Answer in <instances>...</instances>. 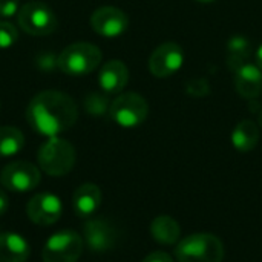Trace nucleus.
<instances>
[{
	"label": "nucleus",
	"instance_id": "f257e3e1",
	"mask_svg": "<svg viewBox=\"0 0 262 262\" xmlns=\"http://www.w3.org/2000/svg\"><path fill=\"white\" fill-rule=\"evenodd\" d=\"M78 118L75 101L60 91L37 94L26 107V120L32 130L52 138L71 129Z\"/></svg>",
	"mask_w": 262,
	"mask_h": 262
},
{
	"label": "nucleus",
	"instance_id": "f03ea898",
	"mask_svg": "<svg viewBox=\"0 0 262 262\" xmlns=\"http://www.w3.org/2000/svg\"><path fill=\"white\" fill-rule=\"evenodd\" d=\"M223 241L210 233H195L180 239L175 247V258L178 262H223Z\"/></svg>",
	"mask_w": 262,
	"mask_h": 262
},
{
	"label": "nucleus",
	"instance_id": "7ed1b4c3",
	"mask_svg": "<svg viewBox=\"0 0 262 262\" xmlns=\"http://www.w3.org/2000/svg\"><path fill=\"white\" fill-rule=\"evenodd\" d=\"M103 54L98 46L88 41H77L66 46L57 60L60 71L71 77H83L94 72L101 63Z\"/></svg>",
	"mask_w": 262,
	"mask_h": 262
},
{
	"label": "nucleus",
	"instance_id": "20e7f679",
	"mask_svg": "<svg viewBox=\"0 0 262 262\" xmlns=\"http://www.w3.org/2000/svg\"><path fill=\"white\" fill-rule=\"evenodd\" d=\"M37 163L51 177L68 175L75 164V149L68 140L58 137L48 138L37 152Z\"/></svg>",
	"mask_w": 262,
	"mask_h": 262
},
{
	"label": "nucleus",
	"instance_id": "39448f33",
	"mask_svg": "<svg viewBox=\"0 0 262 262\" xmlns=\"http://www.w3.org/2000/svg\"><path fill=\"white\" fill-rule=\"evenodd\" d=\"M17 23L23 32L32 37H45L52 34L58 26V18L52 8L38 0H31L25 3L18 14Z\"/></svg>",
	"mask_w": 262,
	"mask_h": 262
},
{
	"label": "nucleus",
	"instance_id": "423d86ee",
	"mask_svg": "<svg viewBox=\"0 0 262 262\" xmlns=\"http://www.w3.org/2000/svg\"><path fill=\"white\" fill-rule=\"evenodd\" d=\"M83 238L74 230L54 233L43 246V262H77L83 253Z\"/></svg>",
	"mask_w": 262,
	"mask_h": 262
},
{
	"label": "nucleus",
	"instance_id": "0eeeda50",
	"mask_svg": "<svg viewBox=\"0 0 262 262\" xmlns=\"http://www.w3.org/2000/svg\"><path fill=\"white\" fill-rule=\"evenodd\" d=\"M147 101L135 92L118 95L109 106L111 118L121 127H137L147 118Z\"/></svg>",
	"mask_w": 262,
	"mask_h": 262
},
{
	"label": "nucleus",
	"instance_id": "6e6552de",
	"mask_svg": "<svg viewBox=\"0 0 262 262\" xmlns=\"http://www.w3.org/2000/svg\"><path fill=\"white\" fill-rule=\"evenodd\" d=\"M41 175L35 164L29 161H12L0 172V184L11 192L25 193L34 190L40 184Z\"/></svg>",
	"mask_w": 262,
	"mask_h": 262
},
{
	"label": "nucleus",
	"instance_id": "1a4fd4ad",
	"mask_svg": "<svg viewBox=\"0 0 262 262\" xmlns=\"http://www.w3.org/2000/svg\"><path fill=\"white\" fill-rule=\"evenodd\" d=\"M61 210H63L61 200L57 195L48 192L34 195L26 204L28 218L34 224L41 227L55 224L61 216Z\"/></svg>",
	"mask_w": 262,
	"mask_h": 262
},
{
	"label": "nucleus",
	"instance_id": "9d476101",
	"mask_svg": "<svg viewBox=\"0 0 262 262\" xmlns=\"http://www.w3.org/2000/svg\"><path fill=\"white\" fill-rule=\"evenodd\" d=\"M184 61L183 48L178 43L167 41L160 45L149 58V71L158 78H166L173 75Z\"/></svg>",
	"mask_w": 262,
	"mask_h": 262
},
{
	"label": "nucleus",
	"instance_id": "9b49d317",
	"mask_svg": "<svg viewBox=\"0 0 262 262\" xmlns=\"http://www.w3.org/2000/svg\"><path fill=\"white\" fill-rule=\"evenodd\" d=\"M92 29L106 38H115L126 32L129 18L124 11L115 6H101L91 15Z\"/></svg>",
	"mask_w": 262,
	"mask_h": 262
},
{
	"label": "nucleus",
	"instance_id": "f8f14e48",
	"mask_svg": "<svg viewBox=\"0 0 262 262\" xmlns=\"http://www.w3.org/2000/svg\"><path fill=\"white\" fill-rule=\"evenodd\" d=\"M83 236L89 250L95 253H104L111 250L117 241V232L114 226L101 218L86 221L83 226Z\"/></svg>",
	"mask_w": 262,
	"mask_h": 262
},
{
	"label": "nucleus",
	"instance_id": "ddd939ff",
	"mask_svg": "<svg viewBox=\"0 0 262 262\" xmlns=\"http://www.w3.org/2000/svg\"><path fill=\"white\" fill-rule=\"evenodd\" d=\"M129 81V69L121 60H109L98 74L100 88L107 94H118Z\"/></svg>",
	"mask_w": 262,
	"mask_h": 262
},
{
	"label": "nucleus",
	"instance_id": "4468645a",
	"mask_svg": "<svg viewBox=\"0 0 262 262\" xmlns=\"http://www.w3.org/2000/svg\"><path fill=\"white\" fill-rule=\"evenodd\" d=\"M101 204V190L97 184L84 183L72 195V209L77 216L88 218L94 215Z\"/></svg>",
	"mask_w": 262,
	"mask_h": 262
},
{
	"label": "nucleus",
	"instance_id": "2eb2a0df",
	"mask_svg": "<svg viewBox=\"0 0 262 262\" xmlns=\"http://www.w3.org/2000/svg\"><path fill=\"white\" fill-rule=\"evenodd\" d=\"M235 86L241 97L256 98L262 92V71L258 64L246 63L236 69Z\"/></svg>",
	"mask_w": 262,
	"mask_h": 262
},
{
	"label": "nucleus",
	"instance_id": "dca6fc26",
	"mask_svg": "<svg viewBox=\"0 0 262 262\" xmlns=\"http://www.w3.org/2000/svg\"><path fill=\"white\" fill-rule=\"evenodd\" d=\"M31 247L21 235L0 233V262H26Z\"/></svg>",
	"mask_w": 262,
	"mask_h": 262
},
{
	"label": "nucleus",
	"instance_id": "f3484780",
	"mask_svg": "<svg viewBox=\"0 0 262 262\" xmlns=\"http://www.w3.org/2000/svg\"><path fill=\"white\" fill-rule=\"evenodd\" d=\"M150 235L152 238L164 246H173L178 244L181 229L177 220H173L169 215H160L150 223Z\"/></svg>",
	"mask_w": 262,
	"mask_h": 262
},
{
	"label": "nucleus",
	"instance_id": "a211bd4d",
	"mask_svg": "<svg viewBox=\"0 0 262 262\" xmlns=\"http://www.w3.org/2000/svg\"><path fill=\"white\" fill-rule=\"evenodd\" d=\"M259 141V129L252 120L239 121L232 132V144L239 152H250Z\"/></svg>",
	"mask_w": 262,
	"mask_h": 262
},
{
	"label": "nucleus",
	"instance_id": "6ab92c4d",
	"mask_svg": "<svg viewBox=\"0 0 262 262\" xmlns=\"http://www.w3.org/2000/svg\"><path fill=\"white\" fill-rule=\"evenodd\" d=\"M25 146V137L20 129L14 126L0 127V158L17 155Z\"/></svg>",
	"mask_w": 262,
	"mask_h": 262
},
{
	"label": "nucleus",
	"instance_id": "aec40b11",
	"mask_svg": "<svg viewBox=\"0 0 262 262\" xmlns=\"http://www.w3.org/2000/svg\"><path fill=\"white\" fill-rule=\"evenodd\" d=\"M250 41L244 35H233L227 43V58L232 68L238 69L246 64L247 57L250 55Z\"/></svg>",
	"mask_w": 262,
	"mask_h": 262
},
{
	"label": "nucleus",
	"instance_id": "412c9836",
	"mask_svg": "<svg viewBox=\"0 0 262 262\" xmlns=\"http://www.w3.org/2000/svg\"><path fill=\"white\" fill-rule=\"evenodd\" d=\"M18 40V29L9 21H0V49H8Z\"/></svg>",
	"mask_w": 262,
	"mask_h": 262
},
{
	"label": "nucleus",
	"instance_id": "4be33fe9",
	"mask_svg": "<svg viewBox=\"0 0 262 262\" xmlns=\"http://www.w3.org/2000/svg\"><path fill=\"white\" fill-rule=\"evenodd\" d=\"M86 109L92 115H101L107 111V100L100 94H92L86 100Z\"/></svg>",
	"mask_w": 262,
	"mask_h": 262
},
{
	"label": "nucleus",
	"instance_id": "5701e85b",
	"mask_svg": "<svg viewBox=\"0 0 262 262\" xmlns=\"http://www.w3.org/2000/svg\"><path fill=\"white\" fill-rule=\"evenodd\" d=\"M209 83L206 78H193L187 83V92L193 97H204L209 94Z\"/></svg>",
	"mask_w": 262,
	"mask_h": 262
},
{
	"label": "nucleus",
	"instance_id": "b1692460",
	"mask_svg": "<svg viewBox=\"0 0 262 262\" xmlns=\"http://www.w3.org/2000/svg\"><path fill=\"white\" fill-rule=\"evenodd\" d=\"M20 0H0V17H12L20 11Z\"/></svg>",
	"mask_w": 262,
	"mask_h": 262
},
{
	"label": "nucleus",
	"instance_id": "393cba45",
	"mask_svg": "<svg viewBox=\"0 0 262 262\" xmlns=\"http://www.w3.org/2000/svg\"><path fill=\"white\" fill-rule=\"evenodd\" d=\"M141 262H173V259L170 255H167L164 252H152Z\"/></svg>",
	"mask_w": 262,
	"mask_h": 262
},
{
	"label": "nucleus",
	"instance_id": "a878e982",
	"mask_svg": "<svg viewBox=\"0 0 262 262\" xmlns=\"http://www.w3.org/2000/svg\"><path fill=\"white\" fill-rule=\"evenodd\" d=\"M9 209V200H8V195L0 190V216H3Z\"/></svg>",
	"mask_w": 262,
	"mask_h": 262
},
{
	"label": "nucleus",
	"instance_id": "bb28decb",
	"mask_svg": "<svg viewBox=\"0 0 262 262\" xmlns=\"http://www.w3.org/2000/svg\"><path fill=\"white\" fill-rule=\"evenodd\" d=\"M256 63H258L259 69L262 71V46L258 49V52H256Z\"/></svg>",
	"mask_w": 262,
	"mask_h": 262
},
{
	"label": "nucleus",
	"instance_id": "cd10ccee",
	"mask_svg": "<svg viewBox=\"0 0 262 262\" xmlns=\"http://www.w3.org/2000/svg\"><path fill=\"white\" fill-rule=\"evenodd\" d=\"M258 121H259V126H261V129H262V111H261V114H259V117H258Z\"/></svg>",
	"mask_w": 262,
	"mask_h": 262
},
{
	"label": "nucleus",
	"instance_id": "c85d7f7f",
	"mask_svg": "<svg viewBox=\"0 0 262 262\" xmlns=\"http://www.w3.org/2000/svg\"><path fill=\"white\" fill-rule=\"evenodd\" d=\"M196 2H201V3H210V2H215V0H196Z\"/></svg>",
	"mask_w": 262,
	"mask_h": 262
}]
</instances>
